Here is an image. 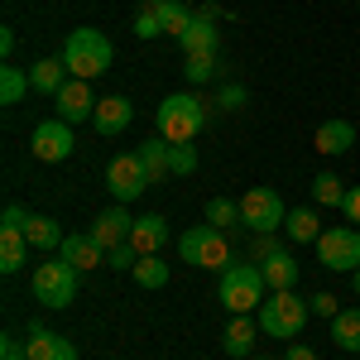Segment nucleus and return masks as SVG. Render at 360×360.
<instances>
[{"label": "nucleus", "instance_id": "nucleus-1", "mask_svg": "<svg viewBox=\"0 0 360 360\" xmlns=\"http://www.w3.org/2000/svg\"><path fill=\"white\" fill-rule=\"evenodd\" d=\"M63 63H68L72 77L91 82V77H101V72L115 63V44L101 34V29H72L68 44H63Z\"/></svg>", "mask_w": 360, "mask_h": 360}, {"label": "nucleus", "instance_id": "nucleus-2", "mask_svg": "<svg viewBox=\"0 0 360 360\" xmlns=\"http://www.w3.org/2000/svg\"><path fill=\"white\" fill-rule=\"evenodd\" d=\"M307 317H312L307 298H298L293 288H278V293H269V298L259 303V332L278 336V341H298L303 327H307Z\"/></svg>", "mask_w": 360, "mask_h": 360}, {"label": "nucleus", "instance_id": "nucleus-3", "mask_svg": "<svg viewBox=\"0 0 360 360\" xmlns=\"http://www.w3.org/2000/svg\"><path fill=\"white\" fill-rule=\"evenodd\" d=\"M159 135L168 139V144H188V139H197V130L207 125V101L202 96H193V91H173V96H164L159 101Z\"/></svg>", "mask_w": 360, "mask_h": 360}, {"label": "nucleus", "instance_id": "nucleus-4", "mask_svg": "<svg viewBox=\"0 0 360 360\" xmlns=\"http://www.w3.org/2000/svg\"><path fill=\"white\" fill-rule=\"evenodd\" d=\"M264 274H259V264H231L221 269V288H217V298H221L226 312H236V317H250L259 298H264Z\"/></svg>", "mask_w": 360, "mask_h": 360}, {"label": "nucleus", "instance_id": "nucleus-5", "mask_svg": "<svg viewBox=\"0 0 360 360\" xmlns=\"http://www.w3.org/2000/svg\"><path fill=\"white\" fill-rule=\"evenodd\" d=\"M77 278H82V269L68 264L63 255H58V259H44V264L34 269V298H39L44 307H72Z\"/></svg>", "mask_w": 360, "mask_h": 360}, {"label": "nucleus", "instance_id": "nucleus-6", "mask_svg": "<svg viewBox=\"0 0 360 360\" xmlns=\"http://www.w3.org/2000/svg\"><path fill=\"white\" fill-rule=\"evenodd\" d=\"M178 255L197 264V269H231V245H226L221 226H193V231H183V240H178Z\"/></svg>", "mask_w": 360, "mask_h": 360}, {"label": "nucleus", "instance_id": "nucleus-7", "mask_svg": "<svg viewBox=\"0 0 360 360\" xmlns=\"http://www.w3.org/2000/svg\"><path fill=\"white\" fill-rule=\"evenodd\" d=\"M317 259L322 269H336V274H356L360 269V226H327L317 236Z\"/></svg>", "mask_w": 360, "mask_h": 360}, {"label": "nucleus", "instance_id": "nucleus-8", "mask_svg": "<svg viewBox=\"0 0 360 360\" xmlns=\"http://www.w3.org/2000/svg\"><path fill=\"white\" fill-rule=\"evenodd\" d=\"M283 197L274 193V188H250L245 197H240V226H250L255 236H269V231H278L283 226Z\"/></svg>", "mask_w": 360, "mask_h": 360}, {"label": "nucleus", "instance_id": "nucleus-9", "mask_svg": "<svg viewBox=\"0 0 360 360\" xmlns=\"http://www.w3.org/2000/svg\"><path fill=\"white\" fill-rule=\"evenodd\" d=\"M72 149H77V139H72V125L68 120H44V125H34V135H29V154L39 159V164H63V159H72Z\"/></svg>", "mask_w": 360, "mask_h": 360}, {"label": "nucleus", "instance_id": "nucleus-10", "mask_svg": "<svg viewBox=\"0 0 360 360\" xmlns=\"http://www.w3.org/2000/svg\"><path fill=\"white\" fill-rule=\"evenodd\" d=\"M106 188H111L115 202H135L144 188H154L149 183V173L139 164V154H115L111 164H106Z\"/></svg>", "mask_w": 360, "mask_h": 360}, {"label": "nucleus", "instance_id": "nucleus-11", "mask_svg": "<svg viewBox=\"0 0 360 360\" xmlns=\"http://www.w3.org/2000/svg\"><path fill=\"white\" fill-rule=\"evenodd\" d=\"M53 115H58V120H68V125L91 120V115H96V96H91V86H86L82 77H68L63 91L53 96Z\"/></svg>", "mask_w": 360, "mask_h": 360}, {"label": "nucleus", "instance_id": "nucleus-12", "mask_svg": "<svg viewBox=\"0 0 360 360\" xmlns=\"http://www.w3.org/2000/svg\"><path fill=\"white\" fill-rule=\"evenodd\" d=\"M130 231H135V217L125 212V202L106 207V212L91 221V236H96V245H106V255H111L115 245H125V240H130Z\"/></svg>", "mask_w": 360, "mask_h": 360}, {"label": "nucleus", "instance_id": "nucleus-13", "mask_svg": "<svg viewBox=\"0 0 360 360\" xmlns=\"http://www.w3.org/2000/svg\"><path fill=\"white\" fill-rule=\"evenodd\" d=\"M29 360H77V346L68 336H53L44 322H29V341H25Z\"/></svg>", "mask_w": 360, "mask_h": 360}, {"label": "nucleus", "instance_id": "nucleus-14", "mask_svg": "<svg viewBox=\"0 0 360 360\" xmlns=\"http://www.w3.org/2000/svg\"><path fill=\"white\" fill-rule=\"evenodd\" d=\"M178 44H183V53H221V25L197 10L188 20V29L178 34Z\"/></svg>", "mask_w": 360, "mask_h": 360}, {"label": "nucleus", "instance_id": "nucleus-15", "mask_svg": "<svg viewBox=\"0 0 360 360\" xmlns=\"http://www.w3.org/2000/svg\"><path fill=\"white\" fill-rule=\"evenodd\" d=\"M130 120H135V106H130V96H101V101H96V115H91L96 135H120Z\"/></svg>", "mask_w": 360, "mask_h": 360}, {"label": "nucleus", "instance_id": "nucleus-16", "mask_svg": "<svg viewBox=\"0 0 360 360\" xmlns=\"http://www.w3.org/2000/svg\"><path fill=\"white\" fill-rule=\"evenodd\" d=\"M312 144H317V154L341 159V154L356 144V125H351V120H341V115H336V120H322V125H317V135H312Z\"/></svg>", "mask_w": 360, "mask_h": 360}, {"label": "nucleus", "instance_id": "nucleus-17", "mask_svg": "<svg viewBox=\"0 0 360 360\" xmlns=\"http://www.w3.org/2000/svg\"><path fill=\"white\" fill-rule=\"evenodd\" d=\"M58 255H63L68 264H77L82 274H86V269H96V264H106V245H96V236H91V231H86V236H72V231H68Z\"/></svg>", "mask_w": 360, "mask_h": 360}, {"label": "nucleus", "instance_id": "nucleus-18", "mask_svg": "<svg viewBox=\"0 0 360 360\" xmlns=\"http://www.w3.org/2000/svg\"><path fill=\"white\" fill-rule=\"evenodd\" d=\"M130 245H135L139 255H159V250L168 245V221L159 217V212H144V217H135Z\"/></svg>", "mask_w": 360, "mask_h": 360}, {"label": "nucleus", "instance_id": "nucleus-19", "mask_svg": "<svg viewBox=\"0 0 360 360\" xmlns=\"http://www.w3.org/2000/svg\"><path fill=\"white\" fill-rule=\"evenodd\" d=\"M259 274H264V283H269V288H293V283H298V259H293V255H288V250H274V255H269V259H259Z\"/></svg>", "mask_w": 360, "mask_h": 360}, {"label": "nucleus", "instance_id": "nucleus-20", "mask_svg": "<svg viewBox=\"0 0 360 360\" xmlns=\"http://www.w3.org/2000/svg\"><path fill=\"white\" fill-rule=\"evenodd\" d=\"M29 82H34V91H44V96H58L63 82H68V63L63 58H39L29 68Z\"/></svg>", "mask_w": 360, "mask_h": 360}, {"label": "nucleus", "instance_id": "nucleus-21", "mask_svg": "<svg viewBox=\"0 0 360 360\" xmlns=\"http://www.w3.org/2000/svg\"><path fill=\"white\" fill-rule=\"evenodd\" d=\"M322 231H327V226L317 221V212H312V207H293V212L283 217V236H288V240H298V245H303V240L317 245V236H322Z\"/></svg>", "mask_w": 360, "mask_h": 360}, {"label": "nucleus", "instance_id": "nucleus-22", "mask_svg": "<svg viewBox=\"0 0 360 360\" xmlns=\"http://www.w3.org/2000/svg\"><path fill=\"white\" fill-rule=\"evenodd\" d=\"M25 240H29L34 250H63V226H58L53 217H39V212H29Z\"/></svg>", "mask_w": 360, "mask_h": 360}, {"label": "nucleus", "instance_id": "nucleus-23", "mask_svg": "<svg viewBox=\"0 0 360 360\" xmlns=\"http://www.w3.org/2000/svg\"><path fill=\"white\" fill-rule=\"evenodd\" d=\"M135 154H139V164H144V173H149V183H164L168 173H173V168H168V139L164 135H159V139H144Z\"/></svg>", "mask_w": 360, "mask_h": 360}, {"label": "nucleus", "instance_id": "nucleus-24", "mask_svg": "<svg viewBox=\"0 0 360 360\" xmlns=\"http://www.w3.org/2000/svg\"><path fill=\"white\" fill-rule=\"evenodd\" d=\"M250 346H255V322H250V317H231V327L221 332V351L250 360Z\"/></svg>", "mask_w": 360, "mask_h": 360}, {"label": "nucleus", "instance_id": "nucleus-25", "mask_svg": "<svg viewBox=\"0 0 360 360\" xmlns=\"http://www.w3.org/2000/svg\"><path fill=\"white\" fill-rule=\"evenodd\" d=\"M332 341L341 351H360V307H341L332 317Z\"/></svg>", "mask_w": 360, "mask_h": 360}, {"label": "nucleus", "instance_id": "nucleus-26", "mask_svg": "<svg viewBox=\"0 0 360 360\" xmlns=\"http://www.w3.org/2000/svg\"><path fill=\"white\" fill-rule=\"evenodd\" d=\"M25 259H29L25 231H0V269L15 274V269H25Z\"/></svg>", "mask_w": 360, "mask_h": 360}, {"label": "nucleus", "instance_id": "nucleus-27", "mask_svg": "<svg viewBox=\"0 0 360 360\" xmlns=\"http://www.w3.org/2000/svg\"><path fill=\"white\" fill-rule=\"evenodd\" d=\"M346 193H351V188H346L336 173H317V178H312V202H317V207H341Z\"/></svg>", "mask_w": 360, "mask_h": 360}, {"label": "nucleus", "instance_id": "nucleus-28", "mask_svg": "<svg viewBox=\"0 0 360 360\" xmlns=\"http://www.w3.org/2000/svg\"><path fill=\"white\" fill-rule=\"evenodd\" d=\"M29 86H34V82H29L25 68H10V63H5V68H0V106H15Z\"/></svg>", "mask_w": 360, "mask_h": 360}, {"label": "nucleus", "instance_id": "nucleus-29", "mask_svg": "<svg viewBox=\"0 0 360 360\" xmlns=\"http://www.w3.org/2000/svg\"><path fill=\"white\" fill-rule=\"evenodd\" d=\"M130 274H135L139 288H164L168 283V264L159 259V255H139V264L130 269Z\"/></svg>", "mask_w": 360, "mask_h": 360}, {"label": "nucleus", "instance_id": "nucleus-30", "mask_svg": "<svg viewBox=\"0 0 360 360\" xmlns=\"http://www.w3.org/2000/svg\"><path fill=\"white\" fill-rule=\"evenodd\" d=\"M183 77L193 86L212 82V77H217V53H183Z\"/></svg>", "mask_w": 360, "mask_h": 360}, {"label": "nucleus", "instance_id": "nucleus-31", "mask_svg": "<svg viewBox=\"0 0 360 360\" xmlns=\"http://www.w3.org/2000/svg\"><path fill=\"white\" fill-rule=\"evenodd\" d=\"M154 15H159L164 34H183V29H188V20H193L197 10H188L183 0H168V5H154Z\"/></svg>", "mask_w": 360, "mask_h": 360}, {"label": "nucleus", "instance_id": "nucleus-32", "mask_svg": "<svg viewBox=\"0 0 360 360\" xmlns=\"http://www.w3.org/2000/svg\"><path fill=\"white\" fill-rule=\"evenodd\" d=\"M207 221H212V226H236V221H240V202H231V197H212V202H207Z\"/></svg>", "mask_w": 360, "mask_h": 360}, {"label": "nucleus", "instance_id": "nucleus-33", "mask_svg": "<svg viewBox=\"0 0 360 360\" xmlns=\"http://www.w3.org/2000/svg\"><path fill=\"white\" fill-rule=\"evenodd\" d=\"M168 168H173V173H183V178H188V173H197L193 139H188V144H168Z\"/></svg>", "mask_w": 360, "mask_h": 360}, {"label": "nucleus", "instance_id": "nucleus-34", "mask_svg": "<svg viewBox=\"0 0 360 360\" xmlns=\"http://www.w3.org/2000/svg\"><path fill=\"white\" fill-rule=\"evenodd\" d=\"M159 34H164L159 15H154V10H139L135 15V39H159Z\"/></svg>", "mask_w": 360, "mask_h": 360}, {"label": "nucleus", "instance_id": "nucleus-35", "mask_svg": "<svg viewBox=\"0 0 360 360\" xmlns=\"http://www.w3.org/2000/svg\"><path fill=\"white\" fill-rule=\"evenodd\" d=\"M106 264H111V269H135V264H139V250L125 240V245H115L111 255H106Z\"/></svg>", "mask_w": 360, "mask_h": 360}, {"label": "nucleus", "instance_id": "nucleus-36", "mask_svg": "<svg viewBox=\"0 0 360 360\" xmlns=\"http://www.w3.org/2000/svg\"><path fill=\"white\" fill-rule=\"evenodd\" d=\"M307 307H312L317 317H327V322L341 312V307H336V293H312V298H307Z\"/></svg>", "mask_w": 360, "mask_h": 360}, {"label": "nucleus", "instance_id": "nucleus-37", "mask_svg": "<svg viewBox=\"0 0 360 360\" xmlns=\"http://www.w3.org/2000/svg\"><path fill=\"white\" fill-rule=\"evenodd\" d=\"M25 221H29L25 207H5L0 212V231H25Z\"/></svg>", "mask_w": 360, "mask_h": 360}, {"label": "nucleus", "instance_id": "nucleus-38", "mask_svg": "<svg viewBox=\"0 0 360 360\" xmlns=\"http://www.w3.org/2000/svg\"><path fill=\"white\" fill-rule=\"evenodd\" d=\"M217 106H221V111H236V106H245V86H221V101H217Z\"/></svg>", "mask_w": 360, "mask_h": 360}, {"label": "nucleus", "instance_id": "nucleus-39", "mask_svg": "<svg viewBox=\"0 0 360 360\" xmlns=\"http://www.w3.org/2000/svg\"><path fill=\"white\" fill-rule=\"evenodd\" d=\"M341 212H346V221L351 226H360V183L346 193V202H341Z\"/></svg>", "mask_w": 360, "mask_h": 360}, {"label": "nucleus", "instance_id": "nucleus-40", "mask_svg": "<svg viewBox=\"0 0 360 360\" xmlns=\"http://www.w3.org/2000/svg\"><path fill=\"white\" fill-rule=\"evenodd\" d=\"M0 360H29V356H25V346H20L15 336H5V341H0Z\"/></svg>", "mask_w": 360, "mask_h": 360}, {"label": "nucleus", "instance_id": "nucleus-41", "mask_svg": "<svg viewBox=\"0 0 360 360\" xmlns=\"http://www.w3.org/2000/svg\"><path fill=\"white\" fill-rule=\"evenodd\" d=\"M274 231H269V236H255V259H269V255H274Z\"/></svg>", "mask_w": 360, "mask_h": 360}, {"label": "nucleus", "instance_id": "nucleus-42", "mask_svg": "<svg viewBox=\"0 0 360 360\" xmlns=\"http://www.w3.org/2000/svg\"><path fill=\"white\" fill-rule=\"evenodd\" d=\"M283 360H317V351H312V346H303V341H293V346H288V356Z\"/></svg>", "mask_w": 360, "mask_h": 360}, {"label": "nucleus", "instance_id": "nucleus-43", "mask_svg": "<svg viewBox=\"0 0 360 360\" xmlns=\"http://www.w3.org/2000/svg\"><path fill=\"white\" fill-rule=\"evenodd\" d=\"M0 53H5V58L15 53V29H0Z\"/></svg>", "mask_w": 360, "mask_h": 360}, {"label": "nucleus", "instance_id": "nucleus-44", "mask_svg": "<svg viewBox=\"0 0 360 360\" xmlns=\"http://www.w3.org/2000/svg\"><path fill=\"white\" fill-rule=\"evenodd\" d=\"M351 288H356V293H360V269H356V274H351Z\"/></svg>", "mask_w": 360, "mask_h": 360}, {"label": "nucleus", "instance_id": "nucleus-45", "mask_svg": "<svg viewBox=\"0 0 360 360\" xmlns=\"http://www.w3.org/2000/svg\"><path fill=\"white\" fill-rule=\"evenodd\" d=\"M144 5H149V10H154V5H168V0H144Z\"/></svg>", "mask_w": 360, "mask_h": 360}, {"label": "nucleus", "instance_id": "nucleus-46", "mask_svg": "<svg viewBox=\"0 0 360 360\" xmlns=\"http://www.w3.org/2000/svg\"><path fill=\"white\" fill-rule=\"evenodd\" d=\"M250 360H264V356H250Z\"/></svg>", "mask_w": 360, "mask_h": 360}]
</instances>
